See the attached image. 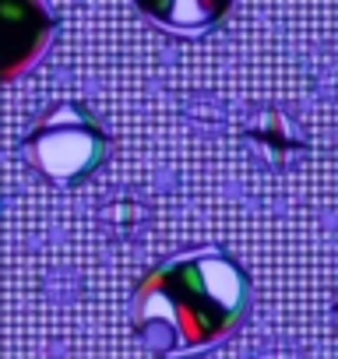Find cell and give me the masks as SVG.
<instances>
[{
    "label": "cell",
    "mask_w": 338,
    "mask_h": 359,
    "mask_svg": "<svg viewBox=\"0 0 338 359\" xmlns=\"http://www.w3.org/2000/svg\"><path fill=\"white\" fill-rule=\"evenodd\" d=\"M250 313L243 268L212 247L155 264L134 289V334L158 355L205 352L240 331Z\"/></svg>",
    "instance_id": "cell-1"
},
{
    "label": "cell",
    "mask_w": 338,
    "mask_h": 359,
    "mask_svg": "<svg viewBox=\"0 0 338 359\" xmlns=\"http://www.w3.org/2000/svg\"><path fill=\"white\" fill-rule=\"evenodd\" d=\"M25 151L32 165L53 184H78L109 151V137L102 123L78 102H57L39 116V123L25 137Z\"/></svg>",
    "instance_id": "cell-2"
},
{
    "label": "cell",
    "mask_w": 338,
    "mask_h": 359,
    "mask_svg": "<svg viewBox=\"0 0 338 359\" xmlns=\"http://www.w3.org/2000/svg\"><path fill=\"white\" fill-rule=\"evenodd\" d=\"M57 15L39 0H0V85L25 78L50 50Z\"/></svg>",
    "instance_id": "cell-3"
},
{
    "label": "cell",
    "mask_w": 338,
    "mask_h": 359,
    "mask_svg": "<svg viewBox=\"0 0 338 359\" xmlns=\"http://www.w3.org/2000/svg\"><path fill=\"white\" fill-rule=\"evenodd\" d=\"M144 18H151L158 29L173 36H201L208 32L229 4H208V0H173V4H141L137 8Z\"/></svg>",
    "instance_id": "cell-4"
}]
</instances>
